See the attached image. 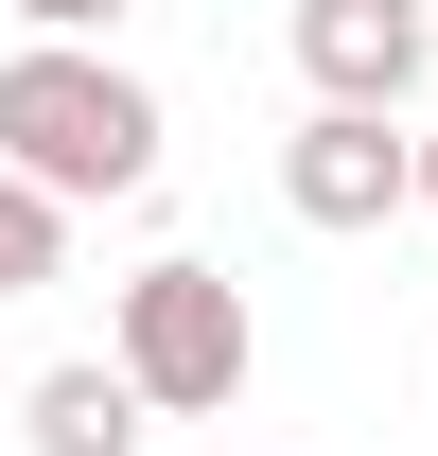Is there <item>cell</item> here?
<instances>
[{"label": "cell", "instance_id": "6", "mask_svg": "<svg viewBox=\"0 0 438 456\" xmlns=\"http://www.w3.org/2000/svg\"><path fill=\"white\" fill-rule=\"evenodd\" d=\"M36 281H70V193H36L0 159V298H36Z\"/></svg>", "mask_w": 438, "mask_h": 456}, {"label": "cell", "instance_id": "3", "mask_svg": "<svg viewBox=\"0 0 438 456\" xmlns=\"http://www.w3.org/2000/svg\"><path fill=\"white\" fill-rule=\"evenodd\" d=\"M403 106H316L298 141H280V211L298 228H385V211H421V141H385Z\"/></svg>", "mask_w": 438, "mask_h": 456}, {"label": "cell", "instance_id": "2", "mask_svg": "<svg viewBox=\"0 0 438 456\" xmlns=\"http://www.w3.org/2000/svg\"><path fill=\"white\" fill-rule=\"evenodd\" d=\"M106 351L141 369L158 421H211V403H246V281H211V264H141Z\"/></svg>", "mask_w": 438, "mask_h": 456}, {"label": "cell", "instance_id": "4", "mask_svg": "<svg viewBox=\"0 0 438 456\" xmlns=\"http://www.w3.org/2000/svg\"><path fill=\"white\" fill-rule=\"evenodd\" d=\"M280 36H298V70H316V106H421V53H438L421 0H298Z\"/></svg>", "mask_w": 438, "mask_h": 456}, {"label": "cell", "instance_id": "5", "mask_svg": "<svg viewBox=\"0 0 438 456\" xmlns=\"http://www.w3.org/2000/svg\"><path fill=\"white\" fill-rule=\"evenodd\" d=\"M18 421H36V456H141V421H158V403H141V369H123V351H88V369H36V403H18Z\"/></svg>", "mask_w": 438, "mask_h": 456}, {"label": "cell", "instance_id": "1", "mask_svg": "<svg viewBox=\"0 0 438 456\" xmlns=\"http://www.w3.org/2000/svg\"><path fill=\"white\" fill-rule=\"evenodd\" d=\"M0 159L36 175V193H70V211H106V193L158 175V88L106 70L88 36H18L0 53Z\"/></svg>", "mask_w": 438, "mask_h": 456}, {"label": "cell", "instance_id": "8", "mask_svg": "<svg viewBox=\"0 0 438 456\" xmlns=\"http://www.w3.org/2000/svg\"><path fill=\"white\" fill-rule=\"evenodd\" d=\"M421 211H438V123H421Z\"/></svg>", "mask_w": 438, "mask_h": 456}, {"label": "cell", "instance_id": "7", "mask_svg": "<svg viewBox=\"0 0 438 456\" xmlns=\"http://www.w3.org/2000/svg\"><path fill=\"white\" fill-rule=\"evenodd\" d=\"M36 36H106V18H141V0H18Z\"/></svg>", "mask_w": 438, "mask_h": 456}]
</instances>
